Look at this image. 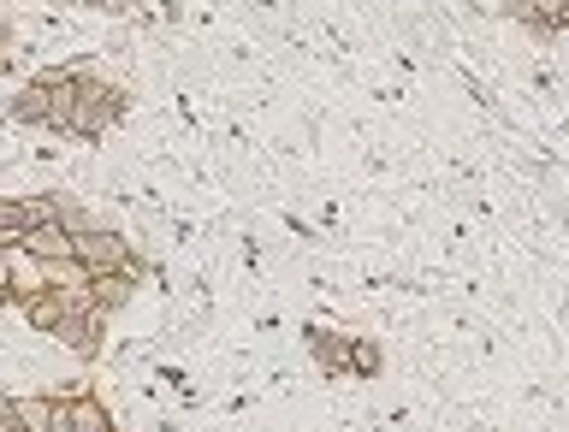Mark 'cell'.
I'll use <instances>...</instances> for the list:
<instances>
[{
	"mask_svg": "<svg viewBox=\"0 0 569 432\" xmlns=\"http://www.w3.org/2000/svg\"><path fill=\"white\" fill-rule=\"evenodd\" d=\"M83 7H96V12H124V7H137V0H83Z\"/></svg>",
	"mask_w": 569,
	"mask_h": 432,
	"instance_id": "obj_15",
	"label": "cell"
},
{
	"mask_svg": "<svg viewBox=\"0 0 569 432\" xmlns=\"http://www.w3.org/2000/svg\"><path fill=\"white\" fill-rule=\"evenodd\" d=\"M71 261H78L83 273H137L131 238H119V231H107V225L78 231V238H71Z\"/></svg>",
	"mask_w": 569,
	"mask_h": 432,
	"instance_id": "obj_1",
	"label": "cell"
},
{
	"mask_svg": "<svg viewBox=\"0 0 569 432\" xmlns=\"http://www.w3.org/2000/svg\"><path fill=\"white\" fill-rule=\"evenodd\" d=\"M101 326H107V314H96V309H89V302L78 297L60 320H53V332H48V338H60V344H66L71 355L96 362V350H101Z\"/></svg>",
	"mask_w": 569,
	"mask_h": 432,
	"instance_id": "obj_3",
	"label": "cell"
},
{
	"mask_svg": "<svg viewBox=\"0 0 569 432\" xmlns=\"http://www.w3.org/2000/svg\"><path fill=\"white\" fill-rule=\"evenodd\" d=\"M131 297H137V273H89V284H83V302L96 314H119Z\"/></svg>",
	"mask_w": 569,
	"mask_h": 432,
	"instance_id": "obj_5",
	"label": "cell"
},
{
	"mask_svg": "<svg viewBox=\"0 0 569 432\" xmlns=\"http://www.w3.org/2000/svg\"><path fill=\"white\" fill-rule=\"evenodd\" d=\"M309 350H315V362L327 368V373H350V338H338V332H309Z\"/></svg>",
	"mask_w": 569,
	"mask_h": 432,
	"instance_id": "obj_8",
	"label": "cell"
},
{
	"mask_svg": "<svg viewBox=\"0 0 569 432\" xmlns=\"http://www.w3.org/2000/svg\"><path fill=\"white\" fill-rule=\"evenodd\" d=\"M12 249H24V255H36V261H71V231L60 220H48V225H30Z\"/></svg>",
	"mask_w": 569,
	"mask_h": 432,
	"instance_id": "obj_7",
	"label": "cell"
},
{
	"mask_svg": "<svg viewBox=\"0 0 569 432\" xmlns=\"http://www.w3.org/2000/svg\"><path fill=\"white\" fill-rule=\"evenodd\" d=\"M12 426V403H0V432H7Z\"/></svg>",
	"mask_w": 569,
	"mask_h": 432,
	"instance_id": "obj_17",
	"label": "cell"
},
{
	"mask_svg": "<svg viewBox=\"0 0 569 432\" xmlns=\"http://www.w3.org/2000/svg\"><path fill=\"white\" fill-rule=\"evenodd\" d=\"M12 124H48V89L30 83L24 96L12 101Z\"/></svg>",
	"mask_w": 569,
	"mask_h": 432,
	"instance_id": "obj_12",
	"label": "cell"
},
{
	"mask_svg": "<svg viewBox=\"0 0 569 432\" xmlns=\"http://www.w3.org/2000/svg\"><path fill=\"white\" fill-rule=\"evenodd\" d=\"M30 231V220H24V195H0V243H18Z\"/></svg>",
	"mask_w": 569,
	"mask_h": 432,
	"instance_id": "obj_11",
	"label": "cell"
},
{
	"mask_svg": "<svg viewBox=\"0 0 569 432\" xmlns=\"http://www.w3.org/2000/svg\"><path fill=\"white\" fill-rule=\"evenodd\" d=\"M48 415H53V398H12V421L24 432H48Z\"/></svg>",
	"mask_w": 569,
	"mask_h": 432,
	"instance_id": "obj_10",
	"label": "cell"
},
{
	"mask_svg": "<svg viewBox=\"0 0 569 432\" xmlns=\"http://www.w3.org/2000/svg\"><path fill=\"white\" fill-rule=\"evenodd\" d=\"M48 432H113V415L96 398H53Z\"/></svg>",
	"mask_w": 569,
	"mask_h": 432,
	"instance_id": "obj_4",
	"label": "cell"
},
{
	"mask_svg": "<svg viewBox=\"0 0 569 432\" xmlns=\"http://www.w3.org/2000/svg\"><path fill=\"white\" fill-rule=\"evenodd\" d=\"M42 291H48L42 261L24 255V249H7V302H30V297H42Z\"/></svg>",
	"mask_w": 569,
	"mask_h": 432,
	"instance_id": "obj_6",
	"label": "cell"
},
{
	"mask_svg": "<svg viewBox=\"0 0 569 432\" xmlns=\"http://www.w3.org/2000/svg\"><path fill=\"white\" fill-rule=\"evenodd\" d=\"M516 12L533 18L540 30H558V24H563V12H569V0H516Z\"/></svg>",
	"mask_w": 569,
	"mask_h": 432,
	"instance_id": "obj_13",
	"label": "cell"
},
{
	"mask_svg": "<svg viewBox=\"0 0 569 432\" xmlns=\"http://www.w3.org/2000/svg\"><path fill=\"white\" fill-rule=\"evenodd\" d=\"M7 48H12V24H7V12H0V60H7Z\"/></svg>",
	"mask_w": 569,
	"mask_h": 432,
	"instance_id": "obj_16",
	"label": "cell"
},
{
	"mask_svg": "<svg viewBox=\"0 0 569 432\" xmlns=\"http://www.w3.org/2000/svg\"><path fill=\"white\" fill-rule=\"evenodd\" d=\"M350 373L373 380V373H380V344H368V338H350Z\"/></svg>",
	"mask_w": 569,
	"mask_h": 432,
	"instance_id": "obj_14",
	"label": "cell"
},
{
	"mask_svg": "<svg viewBox=\"0 0 569 432\" xmlns=\"http://www.w3.org/2000/svg\"><path fill=\"white\" fill-rule=\"evenodd\" d=\"M124 113V96L107 78H78V113H71V137H101V131H113Z\"/></svg>",
	"mask_w": 569,
	"mask_h": 432,
	"instance_id": "obj_2",
	"label": "cell"
},
{
	"mask_svg": "<svg viewBox=\"0 0 569 432\" xmlns=\"http://www.w3.org/2000/svg\"><path fill=\"white\" fill-rule=\"evenodd\" d=\"M71 302H78V297H66V291H42V297H30V302H24V314H30V326H36V332H53V320H60V314L71 309Z\"/></svg>",
	"mask_w": 569,
	"mask_h": 432,
	"instance_id": "obj_9",
	"label": "cell"
}]
</instances>
